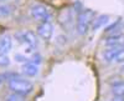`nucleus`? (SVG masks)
<instances>
[{
	"mask_svg": "<svg viewBox=\"0 0 124 101\" xmlns=\"http://www.w3.org/2000/svg\"><path fill=\"white\" fill-rule=\"evenodd\" d=\"M120 50H122L120 46H109V47L106 50V51H104V54H103V59H104L107 63L114 61L116 57H117V55L119 54Z\"/></svg>",
	"mask_w": 124,
	"mask_h": 101,
	"instance_id": "423d86ee",
	"label": "nucleus"
},
{
	"mask_svg": "<svg viewBox=\"0 0 124 101\" xmlns=\"http://www.w3.org/2000/svg\"><path fill=\"white\" fill-rule=\"evenodd\" d=\"M93 20H94V13L91 9H83L77 18V31L81 35H85L88 29L91 28Z\"/></svg>",
	"mask_w": 124,
	"mask_h": 101,
	"instance_id": "f03ea898",
	"label": "nucleus"
},
{
	"mask_svg": "<svg viewBox=\"0 0 124 101\" xmlns=\"http://www.w3.org/2000/svg\"><path fill=\"white\" fill-rule=\"evenodd\" d=\"M114 61H118V63H123L124 61V49H122L120 51H119V54L117 55Z\"/></svg>",
	"mask_w": 124,
	"mask_h": 101,
	"instance_id": "2eb2a0df",
	"label": "nucleus"
},
{
	"mask_svg": "<svg viewBox=\"0 0 124 101\" xmlns=\"http://www.w3.org/2000/svg\"><path fill=\"white\" fill-rule=\"evenodd\" d=\"M122 35L120 34H112L106 39V44L108 46H120Z\"/></svg>",
	"mask_w": 124,
	"mask_h": 101,
	"instance_id": "9d476101",
	"label": "nucleus"
},
{
	"mask_svg": "<svg viewBox=\"0 0 124 101\" xmlns=\"http://www.w3.org/2000/svg\"><path fill=\"white\" fill-rule=\"evenodd\" d=\"M21 70H23V74L24 75L32 77V76L37 75L39 66H37V64H34V63H27V64H24V66H23Z\"/></svg>",
	"mask_w": 124,
	"mask_h": 101,
	"instance_id": "6e6552de",
	"label": "nucleus"
},
{
	"mask_svg": "<svg viewBox=\"0 0 124 101\" xmlns=\"http://www.w3.org/2000/svg\"><path fill=\"white\" fill-rule=\"evenodd\" d=\"M9 87L13 92L19 94V95H29L34 90L32 83H30L29 80L20 79V77H14L9 80Z\"/></svg>",
	"mask_w": 124,
	"mask_h": 101,
	"instance_id": "f257e3e1",
	"label": "nucleus"
},
{
	"mask_svg": "<svg viewBox=\"0 0 124 101\" xmlns=\"http://www.w3.org/2000/svg\"><path fill=\"white\" fill-rule=\"evenodd\" d=\"M108 21H109V16L108 15H99V16L94 18V20H93L91 28H92L93 31H96V30H98L99 28L104 26Z\"/></svg>",
	"mask_w": 124,
	"mask_h": 101,
	"instance_id": "1a4fd4ad",
	"label": "nucleus"
},
{
	"mask_svg": "<svg viewBox=\"0 0 124 101\" xmlns=\"http://www.w3.org/2000/svg\"><path fill=\"white\" fill-rule=\"evenodd\" d=\"M13 46V40L10 35H3L0 37V53L1 54H6L11 50Z\"/></svg>",
	"mask_w": 124,
	"mask_h": 101,
	"instance_id": "0eeeda50",
	"label": "nucleus"
},
{
	"mask_svg": "<svg viewBox=\"0 0 124 101\" xmlns=\"http://www.w3.org/2000/svg\"><path fill=\"white\" fill-rule=\"evenodd\" d=\"M123 97H116V101H120ZM113 101H114V100H113Z\"/></svg>",
	"mask_w": 124,
	"mask_h": 101,
	"instance_id": "6ab92c4d",
	"label": "nucleus"
},
{
	"mask_svg": "<svg viewBox=\"0 0 124 101\" xmlns=\"http://www.w3.org/2000/svg\"><path fill=\"white\" fill-rule=\"evenodd\" d=\"M35 60H36V64H39L41 61V56L40 55H34L32 56V63H35Z\"/></svg>",
	"mask_w": 124,
	"mask_h": 101,
	"instance_id": "f3484780",
	"label": "nucleus"
},
{
	"mask_svg": "<svg viewBox=\"0 0 124 101\" xmlns=\"http://www.w3.org/2000/svg\"><path fill=\"white\" fill-rule=\"evenodd\" d=\"M15 37L17 39L19 43H21L24 45H26L29 49H32L37 45V37L34 33L29 31V30H24V31H20L15 34Z\"/></svg>",
	"mask_w": 124,
	"mask_h": 101,
	"instance_id": "7ed1b4c3",
	"label": "nucleus"
},
{
	"mask_svg": "<svg viewBox=\"0 0 124 101\" xmlns=\"http://www.w3.org/2000/svg\"><path fill=\"white\" fill-rule=\"evenodd\" d=\"M11 13V6L8 4L0 5V16H9Z\"/></svg>",
	"mask_w": 124,
	"mask_h": 101,
	"instance_id": "f8f14e48",
	"label": "nucleus"
},
{
	"mask_svg": "<svg viewBox=\"0 0 124 101\" xmlns=\"http://www.w3.org/2000/svg\"><path fill=\"white\" fill-rule=\"evenodd\" d=\"M37 34L42 40H50L54 35V26L48 21H44L37 26Z\"/></svg>",
	"mask_w": 124,
	"mask_h": 101,
	"instance_id": "39448f33",
	"label": "nucleus"
},
{
	"mask_svg": "<svg viewBox=\"0 0 124 101\" xmlns=\"http://www.w3.org/2000/svg\"><path fill=\"white\" fill-rule=\"evenodd\" d=\"M30 13H31V16L37 19V20H41V21H48V19L51 16L48 9L42 5V4H36V5H32L30 9Z\"/></svg>",
	"mask_w": 124,
	"mask_h": 101,
	"instance_id": "20e7f679",
	"label": "nucleus"
},
{
	"mask_svg": "<svg viewBox=\"0 0 124 101\" xmlns=\"http://www.w3.org/2000/svg\"><path fill=\"white\" fill-rule=\"evenodd\" d=\"M15 59L17 60L19 63H25L26 60H27L26 57H24V56H21V55H15Z\"/></svg>",
	"mask_w": 124,
	"mask_h": 101,
	"instance_id": "dca6fc26",
	"label": "nucleus"
},
{
	"mask_svg": "<svg viewBox=\"0 0 124 101\" xmlns=\"http://www.w3.org/2000/svg\"><path fill=\"white\" fill-rule=\"evenodd\" d=\"M9 64H10V59L8 57V55L0 53V66H8Z\"/></svg>",
	"mask_w": 124,
	"mask_h": 101,
	"instance_id": "4468645a",
	"label": "nucleus"
},
{
	"mask_svg": "<svg viewBox=\"0 0 124 101\" xmlns=\"http://www.w3.org/2000/svg\"><path fill=\"white\" fill-rule=\"evenodd\" d=\"M112 92L116 97H124V83H117L116 85H113L112 87Z\"/></svg>",
	"mask_w": 124,
	"mask_h": 101,
	"instance_id": "9b49d317",
	"label": "nucleus"
},
{
	"mask_svg": "<svg viewBox=\"0 0 124 101\" xmlns=\"http://www.w3.org/2000/svg\"><path fill=\"white\" fill-rule=\"evenodd\" d=\"M0 1H3V0H0Z\"/></svg>",
	"mask_w": 124,
	"mask_h": 101,
	"instance_id": "412c9836",
	"label": "nucleus"
},
{
	"mask_svg": "<svg viewBox=\"0 0 124 101\" xmlns=\"http://www.w3.org/2000/svg\"><path fill=\"white\" fill-rule=\"evenodd\" d=\"M3 77H4V76H3V75H0V84H1V83H3V80H1V79H3Z\"/></svg>",
	"mask_w": 124,
	"mask_h": 101,
	"instance_id": "aec40b11",
	"label": "nucleus"
},
{
	"mask_svg": "<svg viewBox=\"0 0 124 101\" xmlns=\"http://www.w3.org/2000/svg\"><path fill=\"white\" fill-rule=\"evenodd\" d=\"M120 73H122V74H124V65L120 67Z\"/></svg>",
	"mask_w": 124,
	"mask_h": 101,
	"instance_id": "a211bd4d",
	"label": "nucleus"
},
{
	"mask_svg": "<svg viewBox=\"0 0 124 101\" xmlns=\"http://www.w3.org/2000/svg\"><path fill=\"white\" fill-rule=\"evenodd\" d=\"M5 101H25V99H24L23 95H19V94H15L14 92L11 95H9Z\"/></svg>",
	"mask_w": 124,
	"mask_h": 101,
	"instance_id": "ddd939ff",
	"label": "nucleus"
}]
</instances>
